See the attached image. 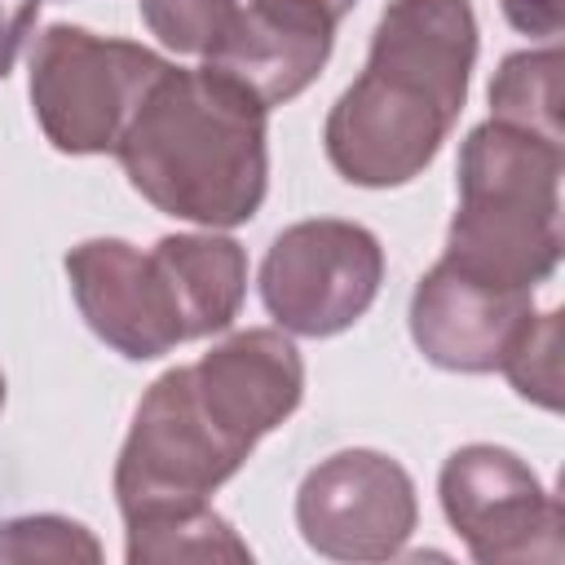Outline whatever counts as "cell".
<instances>
[{"label":"cell","mask_w":565,"mask_h":565,"mask_svg":"<svg viewBox=\"0 0 565 565\" xmlns=\"http://www.w3.org/2000/svg\"><path fill=\"white\" fill-rule=\"evenodd\" d=\"M35 13H40V0H0V79L13 71Z\"/></svg>","instance_id":"19"},{"label":"cell","mask_w":565,"mask_h":565,"mask_svg":"<svg viewBox=\"0 0 565 565\" xmlns=\"http://www.w3.org/2000/svg\"><path fill=\"white\" fill-rule=\"evenodd\" d=\"M75 305L97 340L132 362L225 331L247 291V256L221 234H168L150 252L88 238L66 252Z\"/></svg>","instance_id":"4"},{"label":"cell","mask_w":565,"mask_h":565,"mask_svg":"<svg viewBox=\"0 0 565 565\" xmlns=\"http://www.w3.org/2000/svg\"><path fill=\"white\" fill-rule=\"evenodd\" d=\"M300 393L305 362L269 327L238 331L199 362L163 371L137 402L115 463L124 525L203 508L252 446L300 406Z\"/></svg>","instance_id":"1"},{"label":"cell","mask_w":565,"mask_h":565,"mask_svg":"<svg viewBox=\"0 0 565 565\" xmlns=\"http://www.w3.org/2000/svg\"><path fill=\"white\" fill-rule=\"evenodd\" d=\"M128 561L132 565H168V561H252L247 543L216 516L207 503L128 521Z\"/></svg>","instance_id":"13"},{"label":"cell","mask_w":565,"mask_h":565,"mask_svg":"<svg viewBox=\"0 0 565 565\" xmlns=\"http://www.w3.org/2000/svg\"><path fill=\"white\" fill-rule=\"evenodd\" d=\"M384 247L366 225L318 216L287 225L260 260V300L291 335H340L380 296Z\"/></svg>","instance_id":"7"},{"label":"cell","mask_w":565,"mask_h":565,"mask_svg":"<svg viewBox=\"0 0 565 565\" xmlns=\"http://www.w3.org/2000/svg\"><path fill=\"white\" fill-rule=\"evenodd\" d=\"M415 481L380 450H340L322 459L296 494V525L318 556L388 561L415 530Z\"/></svg>","instance_id":"9"},{"label":"cell","mask_w":565,"mask_h":565,"mask_svg":"<svg viewBox=\"0 0 565 565\" xmlns=\"http://www.w3.org/2000/svg\"><path fill=\"white\" fill-rule=\"evenodd\" d=\"M561 49H525L503 57L490 79V119L561 141Z\"/></svg>","instance_id":"12"},{"label":"cell","mask_w":565,"mask_h":565,"mask_svg":"<svg viewBox=\"0 0 565 565\" xmlns=\"http://www.w3.org/2000/svg\"><path fill=\"white\" fill-rule=\"evenodd\" d=\"M163 66L159 53L132 40H106L66 22L40 31L31 49V106L40 132L62 154L115 150Z\"/></svg>","instance_id":"6"},{"label":"cell","mask_w":565,"mask_h":565,"mask_svg":"<svg viewBox=\"0 0 565 565\" xmlns=\"http://www.w3.org/2000/svg\"><path fill=\"white\" fill-rule=\"evenodd\" d=\"M446 265L534 291L561 260V141L486 119L459 150V207Z\"/></svg>","instance_id":"5"},{"label":"cell","mask_w":565,"mask_h":565,"mask_svg":"<svg viewBox=\"0 0 565 565\" xmlns=\"http://www.w3.org/2000/svg\"><path fill=\"white\" fill-rule=\"evenodd\" d=\"M472 62L477 18L468 0H388L366 71L327 115L331 168L366 190L419 177L463 110Z\"/></svg>","instance_id":"2"},{"label":"cell","mask_w":565,"mask_h":565,"mask_svg":"<svg viewBox=\"0 0 565 565\" xmlns=\"http://www.w3.org/2000/svg\"><path fill=\"white\" fill-rule=\"evenodd\" d=\"M4 561H97L102 547L93 534L66 516H22L0 525Z\"/></svg>","instance_id":"16"},{"label":"cell","mask_w":565,"mask_h":565,"mask_svg":"<svg viewBox=\"0 0 565 565\" xmlns=\"http://www.w3.org/2000/svg\"><path fill=\"white\" fill-rule=\"evenodd\" d=\"M499 371L525 402L543 411H561V313L556 309L530 313V322L503 353Z\"/></svg>","instance_id":"14"},{"label":"cell","mask_w":565,"mask_h":565,"mask_svg":"<svg viewBox=\"0 0 565 565\" xmlns=\"http://www.w3.org/2000/svg\"><path fill=\"white\" fill-rule=\"evenodd\" d=\"M243 0H137L150 35H159V44L177 49V53H194L207 57L216 49V40L225 35V26L234 22Z\"/></svg>","instance_id":"15"},{"label":"cell","mask_w":565,"mask_h":565,"mask_svg":"<svg viewBox=\"0 0 565 565\" xmlns=\"http://www.w3.org/2000/svg\"><path fill=\"white\" fill-rule=\"evenodd\" d=\"M534 313V291L481 282L437 260L411 296V340L441 371H499L503 353Z\"/></svg>","instance_id":"10"},{"label":"cell","mask_w":565,"mask_h":565,"mask_svg":"<svg viewBox=\"0 0 565 565\" xmlns=\"http://www.w3.org/2000/svg\"><path fill=\"white\" fill-rule=\"evenodd\" d=\"M265 106L230 75L163 66L115 154L132 190L177 221L230 230L256 216L269 185Z\"/></svg>","instance_id":"3"},{"label":"cell","mask_w":565,"mask_h":565,"mask_svg":"<svg viewBox=\"0 0 565 565\" xmlns=\"http://www.w3.org/2000/svg\"><path fill=\"white\" fill-rule=\"evenodd\" d=\"M256 13L296 26V31H313V35H335L340 18L358 4V0H247Z\"/></svg>","instance_id":"17"},{"label":"cell","mask_w":565,"mask_h":565,"mask_svg":"<svg viewBox=\"0 0 565 565\" xmlns=\"http://www.w3.org/2000/svg\"><path fill=\"white\" fill-rule=\"evenodd\" d=\"M0 406H4V375H0Z\"/></svg>","instance_id":"20"},{"label":"cell","mask_w":565,"mask_h":565,"mask_svg":"<svg viewBox=\"0 0 565 565\" xmlns=\"http://www.w3.org/2000/svg\"><path fill=\"white\" fill-rule=\"evenodd\" d=\"M441 508L481 565L561 561V508L508 446H463L441 463Z\"/></svg>","instance_id":"8"},{"label":"cell","mask_w":565,"mask_h":565,"mask_svg":"<svg viewBox=\"0 0 565 565\" xmlns=\"http://www.w3.org/2000/svg\"><path fill=\"white\" fill-rule=\"evenodd\" d=\"M503 18L521 31V35H539V40H556L565 26V0H499Z\"/></svg>","instance_id":"18"},{"label":"cell","mask_w":565,"mask_h":565,"mask_svg":"<svg viewBox=\"0 0 565 565\" xmlns=\"http://www.w3.org/2000/svg\"><path fill=\"white\" fill-rule=\"evenodd\" d=\"M327 53H331V35L296 31L256 13L252 4H238L234 22L216 40V49L203 57V66L230 75L269 110L305 93L318 79Z\"/></svg>","instance_id":"11"}]
</instances>
